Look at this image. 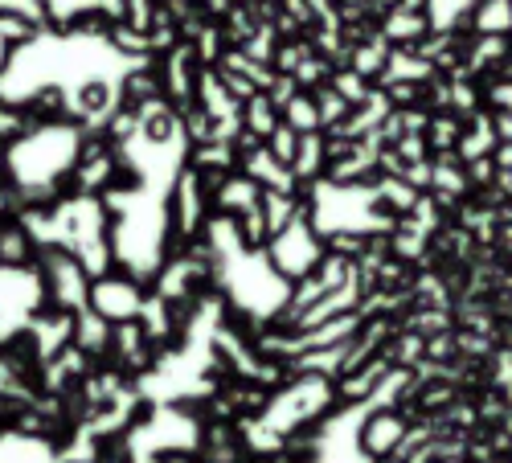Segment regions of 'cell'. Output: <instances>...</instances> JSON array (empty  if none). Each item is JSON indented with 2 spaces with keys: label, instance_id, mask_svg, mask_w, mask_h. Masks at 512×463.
I'll list each match as a JSON object with an SVG mask.
<instances>
[{
  "label": "cell",
  "instance_id": "cell-2",
  "mask_svg": "<svg viewBox=\"0 0 512 463\" xmlns=\"http://www.w3.org/2000/svg\"><path fill=\"white\" fill-rule=\"evenodd\" d=\"M406 418L398 414V410H373L365 423H361V431H357V447H361V455L365 459H373V463H381V459H394L402 447H406Z\"/></svg>",
  "mask_w": 512,
  "mask_h": 463
},
{
  "label": "cell",
  "instance_id": "cell-1",
  "mask_svg": "<svg viewBox=\"0 0 512 463\" xmlns=\"http://www.w3.org/2000/svg\"><path fill=\"white\" fill-rule=\"evenodd\" d=\"M144 304H148L144 287H140L132 275H123V271L99 275V279L91 283V296H87V308L99 312V316L111 320V324H132V320H140V316H144Z\"/></svg>",
  "mask_w": 512,
  "mask_h": 463
}]
</instances>
